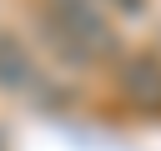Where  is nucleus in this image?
<instances>
[{
	"instance_id": "1",
	"label": "nucleus",
	"mask_w": 161,
	"mask_h": 151,
	"mask_svg": "<svg viewBox=\"0 0 161 151\" xmlns=\"http://www.w3.org/2000/svg\"><path fill=\"white\" fill-rule=\"evenodd\" d=\"M0 91L15 101H30L35 111H65L70 106V86H60L15 30H0Z\"/></svg>"
},
{
	"instance_id": "2",
	"label": "nucleus",
	"mask_w": 161,
	"mask_h": 151,
	"mask_svg": "<svg viewBox=\"0 0 161 151\" xmlns=\"http://www.w3.org/2000/svg\"><path fill=\"white\" fill-rule=\"evenodd\" d=\"M35 10L50 15V20L96 60V70H101V65H116V55L126 50V45H121V25L111 20V10H106L101 0H35Z\"/></svg>"
},
{
	"instance_id": "3",
	"label": "nucleus",
	"mask_w": 161,
	"mask_h": 151,
	"mask_svg": "<svg viewBox=\"0 0 161 151\" xmlns=\"http://www.w3.org/2000/svg\"><path fill=\"white\" fill-rule=\"evenodd\" d=\"M116 91L136 116L161 121V50H121L116 55Z\"/></svg>"
},
{
	"instance_id": "4",
	"label": "nucleus",
	"mask_w": 161,
	"mask_h": 151,
	"mask_svg": "<svg viewBox=\"0 0 161 151\" xmlns=\"http://www.w3.org/2000/svg\"><path fill=\"white\" fill-rule=\"evenodd\" d=\"M30 25H35V40L45 45V55H50L60 70H96V60H91V55H86V50H80V45L50 20V15H40L35 5H30Z\"/></svg>"
},
{
	"instance_id": "5",
	"label": "nucleus",
	"mask_w": 161,
	"mask_h": 151,
	"mask_svg": "<svg viewBox=\"0 0 161 151\" xmlns=\"http://www.w3.org/2000/svg\"><path fill=\"white\" fill-rule=\"evenodd\" d=\"M111 15H131V20H141L146 10H151V0H101Z\"/></svg>"
}]
</instances>
